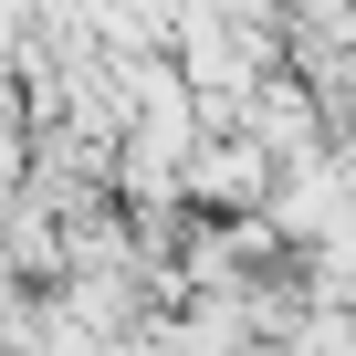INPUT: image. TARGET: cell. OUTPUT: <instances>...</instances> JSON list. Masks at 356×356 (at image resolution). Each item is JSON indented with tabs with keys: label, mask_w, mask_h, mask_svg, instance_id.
<instances>
[{
	"label": "cell",
	"mask_w": 356,
	"mask_h": 356,
	"mask_svg": "<svg viewBox=\"0 0 356 356\" xmlns=\"http://www.w3.org/2000/svg\"><path fill=\"white\" fill-rule=\"evenodd\" d=\"M283 189V157L252 136V126H210L200 147H189V200L200 210H262Z\"/></svg>",
	"instance_id": "cell-1"
}]
</instances>
